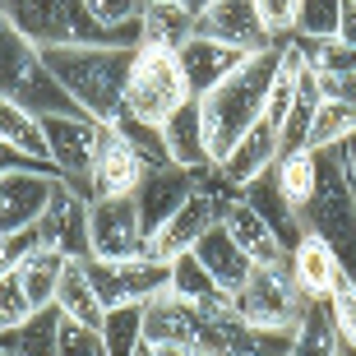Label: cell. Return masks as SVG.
Segmentation results:
<instances>
[{
	"mask_svg": "<svg viewBox=\"0 0 356 356\" xmlns=\"http://www.w3.org/2000/svg\"><path fill=\"white\" fill-rule=\"evenodd\" d=\"M222 227H227V236H232L241 250L250 254V264H287V259H291V254L282 250L277 232L236 195V190L222 199Z\"/></svg>",
	"mask_w": 356,
	"mask_h": 356,
	"instance_id": "obj_17",
	"label": "cell"
},
{
	"mask_svg": "<svg viewBox=\"0 0 356 356\" xmlns=\"http://www.w3.org/2000/svg\"><path fill=\"white\" fill-rule=\"evenodd\" d=\"M319 102H324V92H319V79H315V70L305 65L301 83H296V97H291L287 116H282V125H277V153H296V148H305Z\"/></svg>",
	"mask_w": 356,
	"mask_h": 356,
	"instance_id": "obj_27",
	"label": "cell"
},
{
	"mask_svg": "<svg viewBox=\"0 0 356 356\" xmlns=\"http://www.w3.org/2000/svg\"><path fill=\"white\" fill-rule=\"evenodd\" d=\"M83 5H88V14L106 33H116L130 47H139V14H144L148 0H83Z\"/></svg>",
	"mask_w": 356,
	"mask_h": 356,
	"instance_id": "obj_35",
	"label": "cell"
},
{
	"mask_svg": "<svg viewBox=\"0 0 356 356\" xmlns=\"http://www.w3.org/2000/svg\"><path fill=\"white\" fill-rule=\"evenodd\" d=\"M47 153L60 172V185L92 204V153H97V120L92 116H42Z\"/></svg>",
	"mask_w": 356,
	"mask_h": 356,
	"instance_id": "obj_8",
	"label": "cell"
},
{
	"mask_svg": "<svg viewBox=\"0 0 356 356\" xmlns=\"http://www.w3.org/2000/svg\"><path fill=\"white\" fill-rule=\"evenodd\" d=\"M0 10L42 51L47 47H130L125 38L106 33L83 0H0Z\"/></svg>",
	"mask_w": 356,
	"mask_h": 356,
	"instance_id": "obj_4",
	"label": "cell"
},
{
	"mask_svg": "<svg viewBox=\"0 0 356 356\" xmlns=\"http://www.w3.org/2000/svg\"><path fill=\"white\" fill-rule=\"evenodd\" d=\"M273 74H277V47H268V51H254L232 79H222L213 92L195 97L199 120H204V144H209L213 162H222L254 130V120L264 116Z\"/></svg>",
	"mask_w": 356,
	"mask_h": 356,
	"instance_id": "obj_2",
	"label": "cell"
},
{
	"mask_svg": "<svg viewBox=\"0 0 356 356\" xmlns=\"http://www.w3.org/2000/svg\"><path fill=\"white\" fill-rule=\"evenodd\" d=\"M38 236L47 250L65 254V259H92V241H88V199H79L74 190L56 185L47 213L38 218Z\"/></svg>",
	"mask_w": 356,
	"mask_h": 356,
	"instance_id": "obj_12",
	"label": "cell"
},
{
	"mask_svg": "<svg viewBox=\"0 0 356 356\" xmlns=\"http://www.w3.org/2000/svg\"><path fill=\"white\" fill-rule=\"evenodd\" d=\"M0 356H10V352H5V347H0Z\"/></svg>",
	"mask_w": 356,
	"mask_h": 356,
	"instance_id": "obj_50",
	"label": "cell"
},
{
	"mask_svg": "<svg viewBox=\"0 0 356 356\" xmlns=\"http://www.w3.org/2000/svg\"><path fill=\"white\" fill-rule=\"evenodd\" d=\"M56 343H60V310H38L33 319H24L19 329L0 333V347L10 356H56Z\"/></svg>",
	"mask_w": 356,
	"mask_h": 356,
	"instance_id": "obj_30",
	"label": "cell"
},
{
	"mask_svg": "<svg viewBox=\"0 0 356 356\" xmlns=\"http://www.w3.org/2000/svg\"><path fill=\"white\" fill-rule=\"evenodd\" d=\"M106 356H134L144 347V305H111L102 319Z\"/></svg>",
	"mask_w": 356,
	"mask_h": 356,
	"instance_id": "obj_34",
	"label": "cell"
},
{
	"mask_svg": "<svg viewBox=\"0 0 356 356\" xmlns=\"http://www.w3.org/2000/svg\"><path fill=\"white\" fill-rule=\"evenodd\" d=\"M227 310L250 324V329H268V333H296V324L310 310V296L296 287L291 264H254L245 287L232 291Z\"/></svg>",
	"mask_w": 356,
	"mask_h": 356,
	"instance_id": "obj_5",
	"label": "cell"
},
{
	"mask_svg": "<svg viewBox=\"0 0 356 356\" xmlns=\"http://www.w3.org/2000/svg\"><path fill=\"white\" fill-rule=\"evenodd\" d=\"M195 38L236 47V51H245V56L277 47V42L264 33V24H259L254 0H209V5L195 14Z\"/></svg>",
	"mask_w": 356,
	"mask_h": 356,
	"instance_id": "obj_11",
	"label": "cell"
},
{
	"mask_svg": "<svg viewBox=\"0 0 356 356\" xmlns=\"http://www.w3.org/2000/svg\"><path fill=\"white\" fill-rule=\"evenodd\" d=\"M38 310H33V301H28V291H24V277L10 273L5 282H0V333L5 329H19L24 319H33Z\"/></svg>",
	"mask_w": 356,
	"mask_h": 356,
	"instance_id": "obj_40",
	"label": "cell"
},
{
	"mask_svg": "<svg viewBox=\"0 0 356 356\" xmlns=\"http://www.w3.org/2000/svg\"><path fill=\"white\" fill-rule=\"evenodd\" d=\"M14 273V254H10V245H5V236H0V282Z\"/></svg>",
	"mask_w": 356,
	"mask_h": 356,
	"instance_id": "obj_47",
	"label": "cell"
},
{
	"mask_svg": "<svg viewBox=\"0 0 356 356\" xmlns=\"http://www.w3.org/2000/svg\"><path fill=\"white\" fill-rule=\"evenodd\" d=\"M0 97L38 111V116H83L70 102V92L56 83V74L42 60V47L28 42L10 24V14L0 10Z\"/></svg>",
	"mask_w": 356,
	"mask_h": 356,
	"instance_id": "obj_3",
	"label": "cell"
},
{
	"mask_svg": "<svg viewBox=\"0 0 356 356\" xmlns=\"http://www.w3.org/2000/svg\"><path fill=\"white\" fill-rule=\"evenodd\" d=\"M139 47H47L42 60L70 102L97 125H116L125 116V83Z\"/></svg>",
	"mask_w": 356,
	"mask_h": 356,
	"instance_id": "obj_1",
	"label": "cell"
},
{
	"mask_svg": "<svg viewBox=\"0 0 356 356\" xmlns=\"http://www.w3.org/2000/svg\"><path fill=\"white\" fill-rule=\"evenodd\" d=\"M162 144H167V162L181 167V172H195V176L218 172V162H213L209 144H204V120H199V102L195 97L162 125Z\"/></svg>",
	"mask_w": 356,
	"mask_h": 356,
	"instance_id": "obj_19",
	"label": "cell"
},
{
	"mask_svg": "<svg viewBox=\"0 0 356 356\" xmlns=\"http://www.w3.org/2000/svg\"><path fill=\"white\" fill-rule=\"evenodd\" d=\"M185 102H190V83H185V70L176 60V51L139 47L134 65H130V83H125V116L162 130Z\"/></svg>",
	"mask_w": 356,
	"mask_h": 356,
	"instance_id": "obj_6",
	"label": "cell"
},
{
	"mask_svg": "<svg viewBox=\"0 0 356 356\" xmlns=\"http://www.w3.org/2000/svg\"><path fill=\"white\" fill-rule=\"evenodd\" d=\"M352 134H356V106L324 97V102H319V111H315V125H310L305 148H310V153H329V148H343Z\"/></svg>",
	"mask_w": 356,
	"mask_h": 356,
	"instance_id": "obj_33",
	"label": "cell"
},
{
	"mask_svg": "<svg viewBox=\"0 0 356 356\" xmlns=\"http://www.w3.org/2000/svg\"><path fill=\"white\" fill-rule=\"evenodd\" d=\"M287 264H291V277H296V287H301L310 301H329L333 282L343 277V259H338V254H333L319 236H310V232L296 241V250H291Z\"/></svg>",
	"mask_w": 356,
	"mask_h": 356,
	"instance_id": "obj_21",
	"label": "cell"
},
{
	"mask_svg": "<svg viewBox=\"0 0 356 356\" xmlns=\"http://www.w3.org/2000/svg\"><path fill=\"white\" fill-rule=\"evenodd\" d=\"M296 5L301 0H254V10H259V24L273 42H287L296 33Z\"/></svg>",
	"mask_w": 356,
	"mask_h": 356,
	"instance_id": "obj_41",
	"label": "cell"
},
{
	"mask_svg": "<svg viewBox=\"0 0 356 356\" xmlns=\"http://www.w3.org/2000/svg\"><path fill=\"white\" fill-rule=\"evenodd\" d=\"M134 356H153V347H148V343H144V347H139V352H134Z\"/></svg>",
	"mask_w": 356,
	"mask_h": 356,
	"instance_id": "obj_49",
	"label": "cell"
},
{
	"mask_svg": "<svg viewBox=\"0 0 356 356\" xmlns=\"http://www.w3.org/2000/svg\"><path fill=\"white\" fill-rule=\"evenodd\" d=\"M56 176H0V236H14L24 227H38V218L47 213L56 195Z\"/></svg>",
	"mask_w": 356,
	"mask_h": 356,
	"instance_id": "obj_15",
	"label": "cell"
},
{
	"mask_svg": "<svg viewBox=\"0 0 356 356\" xmlns=\"http://www.w3.org/2000/svg\"><path fill=\"white\" fill-rule=\"evenodd\" d=\"M153 356H199V347H190V343H167V347H153Z\"/></svg>",
	"mask_w": 356,
	"mask_h": 356,
	"instance_id": "obj_46",
	"label": "cell"
},
{
	"mask_svg": "<svg viewBox=\"0 0 356 356\" xmlns=\"http://www.w3.org/2000/svg\"><path fill=\"white\" fill-rule=\"evenodd\" d=\"M315 79H319V92H324V97L356 106V70H347V74H315Z\"/></svg>",
	"mask_w": 356,
	"mask_h": 356,
	"instance_id": "obj_43",
	"label": "cell"
},
{
	"mask_svg": "<svg viewBox=\"0 0 356 356\" xmlns=\"http://www.w3.org/2000/svg\"><path fill=\"white\" fill-rule=\"evenodd\" d=\"M338 14H343V0H301L296 5V33L291 38H305V42L338 38Z\"/></svg>",
	"mask_w": 356,
	"mask_h": 356,
	"instance_id": "obj_36",
	"label": "cell"
},
{
	"mask_svg": "<svg viewBox=\"0 0 356 356\" xmlns=\"http://www.w3.org/2000/svg\"><path fill=\"white\" fill-rule=\"evenodd\" d=\"M329 315H333V324H338V338H343L347 347L356 352V277H338L333 282V291H329Z\"/></svg>",
	"mask_w": 356,
	"mask_h": 356,
	"instance_id": "obj_38",
	"label": "cell"
},
{
	"mask_svg": "<svg viewBox=\"0 0 356 356\" xmlns=\"http://www.w3.org/2000/svg\"><path fill=\"white\" fill-rule=\"evenodd\" d=\"M88 277L102 305H148L153 296L172 291V264H162L153 254H139V259H120V264H102V259H88Z\"/></svg>",
	"mask_w": 356,
	"mask_h": 356,
	"instance_id": "obj_10",
	"label": "cell"
},
{
	"mask_svg": "<svg viewBox=\"0 0 356 356\" xmlns=\"http://www.w3.org/2000/svg\"><path fill=\"white\" fill-rule=\"evenodd\" d=\"M232 195V185H222V176L213 172L209 181L199 176V190L190 199H185L181 209L167 218V222L148 236V245H144V254H153V259H162V264H172L176 254H185V250H195L199 245V236L209 232V227H218L222 222V199Z\"/></svg>",
	"mask_w": 356,
	"mask_h": 356,
	"instance_id": "obj_7",
	"label": "cell"
},
{
	"mask_svg": "<svg viewBox=\"0 0 356 356\" xmlns=\"http://www.w3.org/2000/svg\"><path fill=\"white\" fill-rule=\"evenodd\" d=\"M65 254L47 250V245H38L33 254H24L19 264H14V273L24 277V291L28 301H33V310H51L56 305V287H60V273H65Z\"/></svg>",
	"mask_w": 356,
	"mask_h": 356,
	"instance_id": "obj_28",
	"label": "cell"
},
{
	"mask_svg": "<svg viewBox=\"0 0 356 356\" xmlns=\"http://www.w3.org/2000/svg\"><path fill=\"white\" fill-rule=\"evenodd\" d=\"M195 38V10H185L176 0H148L139 14V47H162V51H181Z\"/></svg>",
	"mask_w": 356,
	"mask_h": 356,
	"instance_id": "obj_24",
	"label": "cell"
},
{
	"mask_svg": "<svg viewBox=\"0 0 356 356\" xmlns=\"http://www.w3.org/2000/svg\"><path fill=\"white\" fill-rule=\"evenodd\" d=\"M195 254H199V264L209 268V277L227 291V296L245 287V277H250V268H254V264H250V254H245V250L236 245V241L227 236V227H222V222L209 227V232L199 236Z\"/></svg>",
	"mask_w": 356,
	"mask_h": 356,
	"instance_id": "obj_22",
	"label": "cell"
},
{
	"mask_svg": "<svg viewBox=\"0 0 356 356\" xmlns=\"http://www.w3.org/2000/svg\"><path fill=\"white\" fill-rule=\"evenodd\" d=\"M199 324H204V310L176 301L172 291H162L144 305V343L148 347H167V343H190L195 347Z\"/></svg>",
	"mask_w": 356,
	"mask_h": 356,
	"instance_id": "obj_20",
	"label": "cell"
},
{
	"mask_svg": "<svg viewBox=\"0 0 356 356\" xmlns=\"http://www.w3.org/2000/svg\"><path fill=\"white\" fill-rule=\"evenodd\" d=\"M56 310H60L65 319L88 324V329H102L106 305H102V296H97V287H92L88 264H83V259H70V264H65L60 287H56Z\"/></svg>",
	"mask_w": 356,
	"mask_h": 356,
	"instance_id": "obj_25",
	"label": "cell"
},
{
	"mask_svg": "<svg viewBox=\"0 0 356 356\" xmlns=\"http://www.w3.org/2000/svg\"><path fill=\"white\" fill-rule=\"evenodd\" d=\"M347 343L338 338V324L329 315V301H310L305 319L291 333V352L287 356H343Z\"/></svg>",
	"mask_w": 356,
	"mask_h": 356,
	"instance_id": "obj_29",
	"label": "cell"
},
{
	"mask_svg": "<svg viewBox=\"0 0 356 356\" xmlns=\"http://www.w3.org/2000/svg\"><path fill=\"white\" fill-rule=\"evenodd\" d=\"M144 162L125 144V134L116 125L97 130V153H92V199H111V195H134L144 181Z\"/></svg>",
	"mask_w": 356,
	"mask_h": 356,
	"instance_id": "obj_13",
	"label": "cell"
},
{
	"mask_svg": "<svg viewBox=\"0 0 356 356\" xmlns=\"http://www.w3.org/2000/svg\"><path fill=\"white\" fill-rule=\"evenodd\" d=\"M176 60H181V70H185L190 97H204V92H213L222 79H232L250 56L236 51V47H222V42H209V38H190L181 51H176Z\"/></svg>",
	"mask_w": 356,
	"mask_h": 356,
	"instance_id": "obj_16",
	"label": "cell"
},
{
	"mask_svg": "<svg viewBox=\"0 0 356 356\" xmlns=\"http://www.w3.org/2000/svg\"><path fill=\"white\" fill-rule=\"evenodd\" d=\"M338 42L356 47V0H343V14H338Z\"/></svg>",
	"mask_w": 356,
	"mask_h": 356,
	"instance_id": "obj_44",
	"label": "cell"
},
{
	"mask_svg": "<svg viewBox=\"0 0 356 356\" xmlns=\"http://www.w3.org/2000/svg\"><path fill=\"white\" fill-rule=\"evenodd\" d=\"M273 181H277V190H282V199H287L291 209L301 213L305 204H310V195H315V153H310V148L277 153V162H273Z\"/></svg>",
	"mask_w": 356,
	"mask_h": 356,
	"instance_id": "obj_32",
	"label": "cell"
},
{
	"mask_svg": "<svg viewBox=\"0 0 356 356\" xmlns=\"http://www.w3.org/2000/svg\"><path fill=\"white\" fill-rule=\"evenodd\" d=\"M56 356H106L102 329H88V324H79V319L60 315V343H56Z\"/></svg>",
	"mask_w": 356,
	"mask_h": 356,
	"instance_id": "obj_39",
	"label": "cell"
},
{
	"mask_svg": "<svg viewBox=\"0 0 356 356\" xmlns=\"http://www.w3.org/2000/svg\"><path fill=\"white\" fill-rule=\"evenodd\" d=\"M0 139H5V144H14L19 153H28V158L51 162L42 116H38V111H28V106H19V102H10V97H0Z\"/></svg>",
	"mask_w": 356,
	"mask_h": 356,
	"instance_id": "obj_31",
	"label": "cell"
},
{
	"mask_svg": "<svg viewBox=\"0 0 356 356\" xmlns=\"http://www.w3.org/2000/svg\"><path fill=\"white\" fill-rule=\"evenodd\" d=\"M273 162H277V130L259 116L254 130L218 162V176H222V185H232V190H245L250 181H259V176L273 172Z\"/></svg>",
	"mask_w": 356,
	"mask_h": 356,
	"instance_id": "obj_18",
	"label": "cell"
},
{
	"mask_svg": "<svg viewBox=\"0 0 356 356\" xmlns=\"http://www.w3.org/2000/svg\"><path fill=\"white\" fill-rule=\"evenodd\" d=\"M195 190H199L195 172H181V167H148L139 190H134V204H139V218H144V236H153Z\"/></svg>",
	"mask_w": 356,
	"mask_h": 356,
	"instance_id": "obj_14",
	"label": "cell"
},
{
	"mask_svg": "<svg viewBox=\"0 0 356 356\" xmlns=\"http://www.w3.org/2000/svg\"><path fill=\"white\" fill-rule=\"evenodd\" d=\"M88 241H92V259H102V264L139 259L148 236H144V218H139L134 195L92 199L88 204Z\"/></svg>",
	"mask_w": 356,
	"mask_h": 356,
	"instance_id": "obj_9",
	"label": "cell"
},
{
	"mask_svg": "<svg viewBox=\"0 0 356 356\" xmlns=\"http://www.w3.org/2000/svg\"><path fill=\"white\" fill-rule=\"evenodd\" d=\"M338 158H343V172H347V181H352V195H356V134L347 139L343 148H338Z\"/></svg>",
	"mask_w": 356,
	"mask_h": 356,
	"instance_id": "obj_45",
	"label": "cell"
},
{
	"mask_svg": "<svg viewBox=\"0 0 356 356\" xmlns=\"http://www.w3.org/2000/svg\"><path fill=\"white\" fill-rule=\"evenodd\" d=\"M176 5H185V10H195V14H199L204 5H209V0H176Z\"/></svg>",
	"mask_w": 356,
	"mask_h": 356,
	"instance_id": "obj_48",
	"label": "cell"
},
{
	"mask_svg": "<svg viewBox=\"0 0 356 356\" xmlns=\"http://www.w3.org/2000/svg\"><path fill=\"white\" fill-rule=\"evenodd\" d=\"M116 130L125 134V144L139 153V162H144V167H172V162H167V144H162V130H158V125H144V120H134V116H120Z\"/></svg>",
	"mask_w": 356,
	"mask_h": 356,
	"instance_id": "obj_37",
	"label": "cell"
},
{
	"mask_svg": "<svg viewBox=\"0 0 356 356\" xmlns=\"http://www.w3.org/2000/svg\"><path fill=\"white\" fill-rule=\"evenodd\" d=\"M236 195L245 199V204H250V209H254V213H259V218H264V222L277 232L282 250H287V254L296 250V241L305 236V222H301V213H296V209L287 204V199H282V190H277L273 172L259 176V181H250L245 190H236Z\"/></svg>",
	"mask_w": 356,
	"mask_h": 356,
	"instance_id": "obj_23",
	"label": "cell"
},
{
	"mask_svg": "<svg viewBox=\"0 0 356 356\" xmlns=\"http://www.w3.org/2000/svg\"><path fill=\"white\" fill-rule=\"evenodd\" d=\"M19 172H28V176H56V181H60V172H56L51 162L28 158V153H19L14 144H5V139H0V176H19Z\"/></svg>",
	"mask_w": 356,
	"mask_h": 356,
	"instance_id": "obj_42",
	"label": "cell"
},
{
	"mask_svg": "<svg viewBox=\"0 0 356 356\" xmlns=\"http://www.w3.org/2000/svg\"><path fill=\"white\" fill-rule=\"evenodd\" d=\"M172 296L185 301V305H195V310H213V315L227 310V301H232V296L209 277V268L199 264L195 250H185V254L172 259Z\"/></svg>",
	"mask_w": 356,
	"mask_h": 356,
	"instance_id": "obj_26",
	"label": "cell"
}]
</instances>
